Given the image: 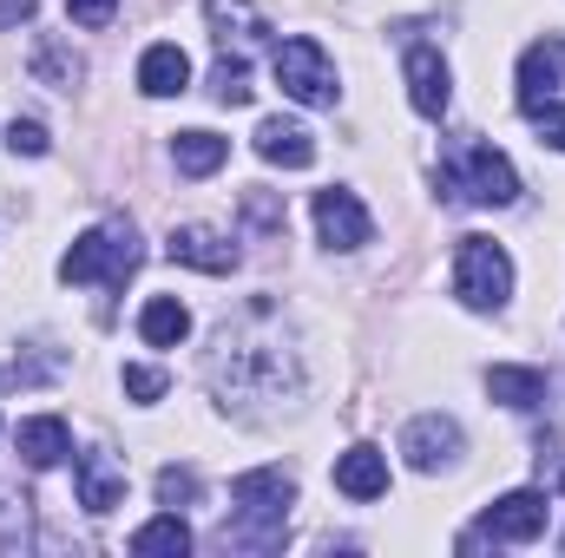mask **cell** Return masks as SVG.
<instances>
[{"label": "cell", "instance_id": "f1b7e54d", "mask_svg": "<svg viewBox=\"0 0 565 558\" xmlns=\"http://www.w3.org/2000/svg\"><path fill=\"white\" fill-rule=\"evenodd\" d=\"M66 13H73L79 26H113V13H119V0H66Z\"/></svg>", "mask_w": 565, "mask_h": 558}, {"label": "cell", "instance_id": "e0dca14e", "mask_svg": "<svg viewBox=\"0 0 565 558\" xmlns=\"http://www.w3.org/2000/svg\"><path fill=\"white\" fill-rule=\"evenodd\" d=\"M257 158L264 164H282V171H302V164H316V139L296 119H264L257 126Z\"/></svg>", "mask_w": 565, "mask_h": 558}, {"label": "cell", "instance_id": "ba28073f", "mask_svg": "<svg viewBox=\"0 0 565 558\" xmlns=\"http://www.w3.org/2000/svg\"><path fill=\"white\" fill-rule=\"evenodd\" d=\"M316 230H322V244L329 250H362L369 237H375V217L362 211V197L355 191H316Z\"/></svg>", "mask_w": 565, "mask_h": 558}, {"label": "cell", "instance_id": "d6986e66", "mask_svg": "<svg viewBox=\"0 0 565 558\" xmlns=\"http://www.w3.org/2000/svg\"><path fill=\"white\" fill-rule=\"evenodd\" d=\"M139 335L151 348H178V342L191 335V309H184L178 296H151L139 309Z\"/></svg>", "mask_w": 565, "mask_h": 558}, {"label": "cell", "instance_id": "2e32d148", "mask_svg": "<svg viewBox=\"0 0 565 558\" xmlns=\"http://www.w3.org/2000/svg\"><path fill=\"white\" fill-rule=\"evenodd\" d=\"M13 447H20L26 466H60V460L73 453V427H66L60 415H33V420H20Z\"/></svg>", "mask_w": 565, "mask_h": 558}, {"label": "cell", "instance_id": "7c38bea8", "mask_svg": "<svg viewBox=\"0 0 565 558\" xmlns=\"http://www.w3.org/2000/svg\"><path fill=\"white\" fill-rule=\"evenodd\" d=\"M565 79V33L559 40H533L526 53H520V106L533 112V106H546L553 93H559Z\"/></svg>", "mask_w": 565, "mask_h": 558}, {"label": "cell", "instance_id": "3957f363", "mask_svg": "<svg viewBox=\"0 0 565 558\" xmlns=\"http://www.w3.org/2000/svg\"><path fill=\"white\" fill-rule=\"evenodd\" d=\"M231 506L237 519L224 526V546H250V552H277L282 546V519L296 506V480L282 466H250L231 480Z\"/></svg>", "mask_w": 565, "mask_h": 558}, {"label": "cell", "instance_id": "8fae6325", "mask_svg": "<svg viewBox=\"0 0 565 558\" xmlns=\"http://www.w3.org/2000/svg\"><path fill=\"white\" fill-rule=\"evenodd\" d=\"M73 486H79V506H86V513L126 506V466H119L113 453H99V447H86V453L73 460Z\"/></svg>", "mask_w": 565, "mask_h": 558}, {"label": "cell", "instance_id": "6da1fadb", "mask_svg": "<svg viewBox=\"0 0 565 558\" xmlns=\"http://www.w3.org/2000/svg\"><path fill=\"white\" fill-rule=\"evenodd\" d=\"M211 395L224 408H270V401H296L302 395V355L282 329L277 302H244V315H231L211 342Z\"/></svg>", "mask_w": 565, "mask_h": 558}, {"label": "cell", "instance_id": "f546056e", "mask_svg": "<svg viewBox=\"0 0 565 558\" xmlns=\"http://www.w3.org/2000/svg\"><path fill=\"white\" fill-rule=\"evenodd\" d=\"M126 395H132V401H158V395H164V375H158V368H126Z\"/></svg>", "mask_w": 565, "mask_h": 558}, {"label": "cell", "instance_id": "4316f807", "mask_svg": "<svg viewBox=\"0 0 565 558\" xmlns=\"http://www.w3.org/2000/svg\"><path fill=\"white\" fill-rule=\"evenodd\" d=\"M46 126H40V119H13V126H7V151H13V158H46Z\"/></svg>", "mask_w": 565, "mask_h": 558}, {"label": "cell", "instance_id": "7a4b0ae2", "mask_svg": "<svg viewBox=\"0 0 565 558\" xmlns=\"http://www.w3.org/2000/svg\"><path fill=\"white\" fill-rule=\"evenodd\" d=\"M434 178H440V197L447 204H473V211H507L520 197V171L487 139H447Z\"/></svg>", "mask_w": 565, "mask_h": 558}, {"label": "cell", "instance_id": "4fadbf2b", "mask_svg": "<svg viewBox=\"0 0 565 558\" xmlns=\"http://www.w3.org/2000/svg\"><path fill=\"white\" fill-rule=\"evenodd\" d=\"M402 453H408V466H415V473H434V466H447V460L460 453V427H454L447 415L408 420V433H402Z\"/></svg>", "mask_w": 565, "mask_h": 558}, {"label": "cell", "instance_id": "9a60e30c", "mask_svg": "<svg viewBox=\"0 0 565 558\" xmlns=\"http://www.w3.org/2000/svg\"><path fill=\"white\" fill-rule=\"evenodd\" d=\"M335 493L349 500H382L388 493V453L382 447H349L335 460Z\"/></svg>", "mask_w": 565, "mask_h": 558}, {"label": "cell", "instance_id": "8992f818", "mask_svg": "<svg viewBox=\"0 0 565 558\" xmlns=\"http://www.w3.org/2000/svg\"><path fill=\"white\" fill-rule=\"evenodd\" d=\"M270 73H277V86L296 106H335V93H342L329 53L316 40H282L277 53H270Z\"/></svg>", "mask_w": 565, "mask_h": 558}, {"label": "cell", "instance_id": "5b68a950", "mask_svg": "<svg viewBox=\"0 0 565 558\" xmlns=\"http://www.w3.org/2000/svg\"><path fill=\"white\" fill-rule=\"evenodd\" d=\"M454 296L467 309H507V296H513V257L493 237H460V250H454Z\"/></svg>", "mask_w": 565, "mask_h": 558}, {"label": "cell", "instance_id": "7402d4cb", "mask_svg": "<svg viewBox=\"0 0 565 558\" xmlns=\"http://www.w3.org/2000/svg\"><path fill=\"white\" fill-rule=\"evenodd\" d=\"M79 73H86V60H79L66 40H53V33H46V40L33 46V79H40V86H53V93H73V79H79Z\"/></svg>", "mask_w": 565, "mask_h": 558}, {"label": "cell", "instance_id": "ac0fdd59", "mask_svg": "<svg viewBox=\"0 0 565 558\" xmlns=\"http://www.w3.org/2000/svg\"><path fill=\"white\" fill-rule=\"evenodd\" d=\"M139 86L151 93V99H178V93L191 86V60H184V46H171V40L145 46V60H139Z\"/></svg>", "mask_w": 565, "mask_h": 558}, {"label": "cell", "instance_id": "83f0119b", "mask_svg": "<svg viewBox=\"0 0 565 558\" xmlns=\"http://www.w3.org/2000/svg\"><path fill=\"white\" fill-rule=\"evenodd\" d=\"M526 119H533V132H540V144H553V151H565V106H559V99L533 106Z\"/></svg>", "mask_w": 565, "mask_h": 558}, {"label": "cell", "instance_id": "9c48e42d", "mask_svg": "<svg viewBox=\"0 0 565 558\" xmlns=\"http://www.w3.org/2000/svg\"><path fill=\"white\" fill-rule=\"evenodd\" d=\"M164 257L184 264V270H204V277H231L237 270V244L224 230H211V224H178L164 237Z\"/></svg>", "mask_w": 565, "mask_h": 558}, {"label": "cell", "instance_id": "484cf974", "mask_svg": "<svg viewBox=\"0 0 565 558\" xmlns=\"http://www.w3.org/2000/svg\"><path fill=\"white\" fill-rule=\"evenodd\" d=\"M0 546H7V552L26 546V500H13L7 486H0Z\"/></svg>", "mask_w": 565, "mask_h": 558}, {"label": "cell", "instance_id": "30bf717a", "mask_svg": "<svg viewBox=\"0 0 565 558\" xmlns=\"http://www.w3.org/2000/svg\"><path fill=\"white\" fill-rule=\"evenodd\" d=\"M408 99H415V112L422 119H447V106H454V73H447V60H440V46H427V40H408Z\"/></svg>", "mask_w": 565, "mask_h": 558}, {"label": "cell", "instance_id": "cb8c5ba5", "mask_svg": "<svg viewBox=\"0 0 565 558\" xmlns=\"http://www.w3.org/2000/svg\"><path fill=\"white\" fill-rule=\"evenodd\" d=\"M211 86H217V106H250V60H237V53H224L217 60V73H211Z\"/></svg>", "mask_w": 565, "mask_h": 558}, {"label": "cell", "instance_id": "603a6c76", "mask_svg": "<svg viewBox=\"0 0 565 558\" xmlns=\"http://www.w3.org/2000/svg\"><path fill=\"white\" fill-rule=\"evenodd\" d=\"M132 552H191V526L178 519V513H164V519H151V526H139L132 533Z\"/></svg>", "mask_w": 565, "mask_h": 558}, {"label": "cell", "instance_id": "52a82bcc", "mask_svg": "<svg viewBox=\"0 0 565 558\" xmlns=\"http://www.w3.org/2000/svg\"><path fill=\"white\" fill-rule=\"evenodd\" d=\"M546 533V493H533V486H520V493H507V500H493L487 513H480V533H467L460 539V552H473V546H533Z\"/></svg>", "mask_w": 565, "mask_h": 558}, {"label": "cell", "instance_id": "44dd1931", "mask_svg": "<svg viewBox=\"0 0 565 558\" xmlns=\"http://www.w3.org/2000/svg\"><path fill=\"white\" fill-rule=\"evenodd\" d=\"M487 395L526 415V408L546 401V375H540V368H507V362H500V368H487Z\"/></svg>", "mask_w": 565, "mask_h": 558}, {"label": "cell", "instance_id": "277c9868", "mask_svg": "<svg viewBox=\"0 0 565 558\" xmlns=\"http://www.w3.org/2000/svg\"><path fill=\"white\" fill-rule=\"evenodd\" d=\"M139 264H145L139 230H132L126 217H113V224L86 230V237L60 257V277L66 282H99V289H126V277H132Z\"/></svg>", "mask_w": 565, "mask_h": 558}, {"label": "cell", "instance_id": "4dcf8cb0", "mask_svg": "<svg viewBox=\"0 0 565 558\" xmlns=\"http://www.w3.org/2000/svg\"><path fill=\"white\" fill-rule=\"evenodd\" d=\"M26 13H33V0H0V33H7V26H20Z\"/></svg>", "mask_w": 565, "mask_h": 558}, {"label": "cell", "instance_id": "ffe728a7", "mask_svg": "<svg viewBox=\"0 0 565 558\" xmlns=\"http://www.w3.org/2000/svg\"><path fill=\"white\" fill-rule=\"evenodd\" d=\"M224 158H231V139H217V132H178L171 139V164L184 178H211V171H224Z\"/></svg>", "mask_w": 565, "mask_h": 558}, {"label": "cell", "instance_id": "5bb4252c", "mask_svg": "<svg viewBox=\"0 0 565 558\" xmlns=\"http://www.w3.org/2000/svg\"><path fill=\"white\" fill-rule=\"evenodd\" d=\"M204 20H211L217 46H224V53H237V60L270 33V26H264V13H257L250 0H204Z\"/></svg>", "mask_w": 565, "mask_h": 558}, {"label": "cell", "instance_id": "d4e9b609", "mask_svg": "<svg viewBox=\"0 0 565 558\" xmlns=\"http://www.w3.org/2000/svg\"><path fill=\"white\" fill-rule=\"evenodd\" d=\"M204 500V480L191 473V466H158V506H198Z\"/></svg>", "mask_w": 565, "mask_h": 558}]
</instances>
